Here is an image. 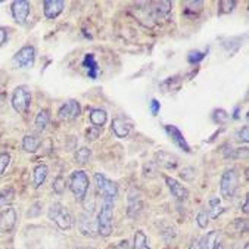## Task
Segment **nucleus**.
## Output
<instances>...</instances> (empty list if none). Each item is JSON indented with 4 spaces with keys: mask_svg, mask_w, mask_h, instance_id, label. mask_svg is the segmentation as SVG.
<instances>
[{
    "mask_svg": "<svg viewBox=\"0 0 249 249\" xmlns=\"http://www.w3.org/2000/svg\"><path fill=\"white\" fill-rule=\"evenodd\" d=\"M96 229L97 234L104 237L111 236L114 229V204L111 201H105L104 205L101 207V211H99L96 220Z\"/></svg>",
    "mask_w": 249,
    "mask_h": 249,
    "instance_id": "obj_1",
    "label": "nucleus"
},
{
    "mask_svg": "<svg viewBox=\"0 0 249 249\" xmlns=\"http://www.w3.org/2000/svg\"><path fill=\"white\" fill-rule=\"evenodd\" d=\"M47 217L51 221H53L61 230H70L74 226V220H72L70 210L65 205H62L61 202H55L51 205V208H49V211H47Z\"/></svg>",
    "mask_w": 249,
    "mask_h": 249,
    "instance_id": "obj_2",
    "label": "nucleus"
},
{
    "mask_svg": "<svg viewBox=\"0 0 249 249\" xmlns=\"http://www.w3.org/2000/svg\"><path fill=\"white\" fill-rule=\"evenodd\" d=\"M239 187V176L234 168H227L220 178V193L224 199H231Z\"/></svg>",
    "mask_w": 249,
    "mask_h": 249,
    "instance_id": "obj_3",
    "label": "nucleus"
},
{
    "mask_svg": "<svg viewBox=\"0 0 249 249\" xmlns=\"http://www.w3.org/2000/svg\"><path fill=\"white\" fill-rule=\"evenodd\" d=\"M70 189L77 201H83L89 190V176L83 170H77L70 176Z\"/></svg>",
    "mask_w": 249,
    "mask_h": 249,
    "instance_id": "obj_4",
    "label": "nucleus"
},
{
    "mask_svg": "<svg viewBox=\"0 0 249 249\" xmlns=\"http://www.w3.org/2000/svg\"><path fill=\"white\" fill-rule=\"evenodd\" d=\"M93 178H94V184H96L97 192L104 196L105 201H111L112 202L114 199L117 197V195H118V186H117V183L112 181V180H109L108 177H105L101 173H96Z\"/></svg>",
    "mask_w": 249,
    "mask_h": 249,
    "instance_id": "obj_5",
    "label": "nucleus"
},
{
    "mask_svg": "<svg viewBox=\"0 0 249 249\" xmlns=\"http://www.w3.org/2000/svg\"><path fill=\"white\" fill-rule=\"evenodd\" d=\"M31 105V90L28 86H18L12 94V108L18 114H25Z\"/></svg>",
    "mask_w": 249,
    "mask_h": 249,
    "instance_id": "obj_6",
    "label": "nucleus"
},
{
    "mask_svg": "<svg viewBox=\"0 0 249 249\" xmlns=\"http://www.w3.org/2000/svg\"><path fill=\"white\" fill-rule=\"evenodd\" d=\"M34 62H36V49L31 44L22 46L11 61L14 68H33Z\"/></svg>",
    "mask_w": 249,
    "mask_h": 249,
    "instance_id": "obj_7",
    "label": "nucleus"
},
{
    "mask_svg": "<svg viewBox=\"0 0 249 249\" xmlns=\"http://www.w3.org/2000/svg\"><path fill=\"white\" fill-rule=\"evenodd\" d=\"M11 12H12V18L17 24L22 25L27 22L28 15L31 12V5L27 0H15L11 5Z\"/></svg>",
    "mask_w": 249,
    "mask_h": 249,
    "instance_id": "obj_8",
    "label": "nucleus"
},
{
    "mask_svg": "<svg viewBox=\"0 0 249 249\" xmlns=\"http://www.w3.org/2000/svg\"><path fill=\"white\" fill-rule=\"evenodd\" d=\"M143 202H142V195L136 187H131L127 196V214L130 218H137L142 213Z\"/></svg>",
    "mask_w": 249,
    "mask_h": 249,
    "instance_id": "obj_9",
    "label": "nucleus"
},
{
    "mask_svg": "<svg viewBox=\"0 0 249 249\" xmlns=\"http://www.w3.org/2000/svg\"><path fill=\"white\" fill-rule=\"evenodd\" d=\"M165 184H167V187L170 189V192H171V195L174 196L176 201H178V202H186L187 199H189V190H187L178 180H176V178L167 176V177H165Z\"/></svg>",
    "mask_w": 249,
    "mask_h": 249,
    "instance_id": "obj_10",
    "label": "nucleus"
},
{
    "mask_svg": "<svg viewBox=\"0 0 249 249\" xmlns=\"http://www.w3.org/2000/svg\"><path fill=\"white\" fill-rule=\"evenodd\" d=\"M80 114H81V107H80V104L77 101H74V99H71V101L65 102L59 108V111H58V117L61 120H65V121H72Z\"/></svg>",
    "mask_w": 249,
    "mask_h": 249,
    "instance_id": "obj_11",
    "label": "nucleus"
},
{
    "mask_svg": "<svg viewBox=\"0 0 249 249\" xmlns=\"http://www.w3.org/2000/svg\"><path fill=\"white\" fill-rule=\"evenodd\" d=\"M15 224H17V213L11 205H8L2 213H0V230L5 233H9L14 230Z\"/></svg>",
    "mask_w": 249,
    "mask_h": 249,
    "instance_id": "obj_12",
    "label": "nucleus"
},
{
    "mask_svg": "<svg viewBox=\"0 0 249 249\" xmlns=\"http://www.w3.org/2000/svg\"><path fill=\"white\" fill-rule=\"evenodd\" d=\"M65 8V2L62 0H44L43 2V12L47 19H55L58 18Z\"/></svg>",
    "mask_w": 249,
    "mask_h": 249,
    "instance_id": "obj_13",
    "label": "nucleus"
},
{
    "mask_svg": "<svg viewBox=\"0 0 249 249\" xmlns=\"http://www.w3.org/2000/svg\"><path fill=\"white\" fill-rule=\"evenodd\" d=\"M165 131H167L168 137L173 140V143H174L177 147H180L181 151H184V152H187V154L190 152V146H189L187 140L184 139L183 133H181L176 125H171V124L165 125Z\"/></svg>",
    "mask_w": 249,
    "mask_h": 249,
    "instance_id": "obj_14",
    "label": "nucleus"
},
{
    "mask_svg": "<svg viewBox=\"0 0 249 249\" xmlns=\"http://www.w3.org/2000/svg\"><path fill=\"white\" fill-rule=\"evenodd\" d=\"M221 231L213 230L208 231L202 239H199V249H217L220 246Z\"/></svg>",
    "mask_w": 249,
    "mask_h": 249,
    "instance_id": "obj_15",
    "label": "nucleus"
},
{
    "mask_svg": "<svg viewBox=\"0 0 249 249\" xmlns=\"http://www.w3.org/2000/svg\"><path fill=\"white\" fill-rule=\"evenodd\" d=\"M111 128H112L115 137H118V139H125L131 133V124L128 121H125L124 118H115V120H112Z\"/></svg>",
    "mask_w": 249,
    "mask_h": 249,
    "instance_id": "obj_16",
    "label": "nucleus"
},
{
    "mask_svg": "<svg viewBox=\"0 0 249 249\" xmlns=\"http://www.w3.org/2000/svg\"><path fill=\"white\" fill-rule=\"evenodd\" d=\"M155 162L160 167H164L167 170H174L178 165V158L176 155L168 154V152H157L155 154Z\"/></svg>",
    "mask_w": 249,
    "mask_h": 249,
    "instance_id": "obj_17",
    "label": "nucleus"
},
{
    "mask_svg": "<svg viewBox=\"0 0 249 249\" xmlns=\"http://www.w3.org/2000/svg\"><path fill=\"white\" fill-rule=\"evenodd\" d=\"M152 6H155V8H151L152 18L154 19H165L171 14L173 3L171 2H155V3H152Z\"/></svg>",
    "mask_w": 249,
    "mask_h": 249,
    "instance_id": "obj_18",
    "label": "nucleus"
},
{
    "mask_svg": "<svg viewBox=\"0 0 249 249\" xmlns=\"http://www.w3.org/2000/svg\"><path fill=\"white\" fill-rule=\"evenodd\" d=\"M78 227H80V231L84 234V236H89V237H94L97 234V229H96V223L91 220L90 215L87 214H83L80 217V221H78Z\"/></svg>",
    "mask_w": 249,
    "mask_h": 249,
    "instance_id": "obj_19",
    "label": "nucleus"
},
{
    "mask_svg": "<svg viewBox=\"0 0 249 249\" xmlns=\"http://www.w3.org/2000/svg\"><path fill=\"white\" fill-rule=\"evenodd\" d=\"M90 123L93 127L96 128H102L107 123H108V114L105 109H101V108H94L90 111Z\"/></svg>",
    "mask_w": 249,
    "mask_h": 249,
    "instance_id": "obj_20",
    "label": "nucleus"
},
{
    "mask_svg": "<svg viewBox=\"0 0 249 249\" xmlns=\"http://www.w3.org/2000/svg\"><path fill=\"white\" fill-rule=\"evenodd\" d=\"M83 67L86 68L89 78H91V80H96V78H97L99 67H97V62H96V58H94L93 53H87V55L84 56V59H83Z\"/></svg>",
    "mask_w": 249,
    "mask_h": 249,
    "instance_id": "obj_21",
    "label": "nucleus"
},
{
    "mask_svg": "<svg viewBox=\"0 0 249 249\" xmlns=\"http://www.w3.org/2000/svg\"><path fill=\"white\" fill-rule=\"evenodd\" d=\"M47 173H49V168L46 164H38L36 168H34V173H33V180H34V186L38 189L40 186H43V183L46 181L47 178Z\"/></svg>",
    "mask_w": 249,
    "mask_h": 249,
    "instance_id": "obj_22",
    "label": "nucleus"
},
{
    "mask_svg": "<svg viewBox=\"0 0 249 249\" xmlns=\"http://www.w3.org/2000/svg\"><path fill=\"white\" fill-rule=\"evenodd\" d=\"M49 121H51V111L49 109H41L37 115H36V120H34V125H36V130L37 131H44Z\"/></svg>",
    "mask_w": 249,
    "mask_h": 249,
    "instance_id": "obj_23",
    "label": "nucleus"
},
{
    "mask_svg": "<svg viewBox=\"0 0 249 249\" xmlns=\"http://www.w3.org/2000/svg\"><path fill=\"white\" fill-rule=\"evenodd\" d=\"M38 146H40V140L37 137L30 136V134L24 136V139H22V149H24L25 152L34 154L38 149Z\"/></svg>",
    "mask_w": 249,
    "mask_h": 249,
    "instance_id": "obj_24",
    "label": "nucleus"
},
{
    "mask_svg": "<svg viewBox=\"0 0 249 249\" xmlns=\"http://www.w3.org/2000/svg\"><path fill=\"white\" fill-rule=\"evenodd\" d=\"M75 162L77 164H80V165H86L90 160H91V151L89 147H86V146H83V147H80L78 151L75 152Z\"/></svg>",
    "mask_w": 249,
    "mask_h": 249,
    "instance_id": "obj_25",
    "label": "nucleus"
},
{
    "mask_svg": "<svg viewBox=\"0 0 249 249\" xmlns=\"http://www.w3.org/2000/svg\"><path fill=\"white\" fill-rule=\"evenodd\" d=\"M133 249H151L147 245V237L142 230H137L134 233V243H133Z\"/></svg>",
    "mask_w": 249,
    "mask_h": 249,
    "instance_id": "obj_26",
    "label": "nucleus"
},
{
    "mask_svg": "<svg viewBox=\"0 0 249 249\" xmlns=\"http://www.w3.org/2000/svg\"><path fill=\"white\" fill-rule=\"evenodd\" d=\"M14 196H15V192L11 187L0 190V207H2V205H6L8 207L14 201Z\"/></svg>",
    "mask_w": 249,
    "mask_h": 249,
    "instance_id": "obj_27",
    "label": "nucleus"
},
{
    "mask_svg": "<svg viewBox=\"0 0 249 249\" xmlns=\"http://www.w3.org/2000/svg\"><path fill=\"white\" fill-rule=\"evenodd\" d=\"M236 6V2L234 0H221L218 3V14L220 15H224V14H230Z\"/></svg>",
    "mask_w": 249,
    "mask_h": 249,
    "instance_id": "obj_28",
    "label": "nucleus"
},
{
    "mask_svg": "<svg viewBox=\"0 0 249 249\" xmlns=\"http://www.w3.org/2000/svg\"><path fill=\"white\" fill-rule=\"evenodd\" d=\"M196 223H197V226L201 227V229H207L208 224H210V214H208V211H205V210L199 211L197 215H196Z\"/></svg>",
    "mask_w": 249,
    "mask_h": 249,
    "instance_id": "obj_29",
    "label": "nucleus"
},
{
    "mask_svg": "<svg viewBox=\"0 0 249 249\" xmlns=\"http://www.w3.org/2000/svg\"><path fill=\"white\" fill-rule=\"evenodd\" d=\"M205 52H199V51H193L187 55V62L189 64H199L204 58H205Z\"/></svg>",
    "mask_w": 249,
    "mask_h": 249,
    "instance_id": "obj_30",
    "label": "nucleus"
},
{
    "mask_svg": "<svg viewBox=\"0 0 249 249\" xmlns=\"http://www.w3.org/2000/svg\"><path fill=\"white\" fill-rule=\"evenodd\" d=\"M52 187H53V192H55L56 195H62V193L65 192V180H64V177H62V176H58V177L55 178Z\"/></svg>",
    "mask_w": 249,
    "mask_h": 249,
    "instance_id": "obj_31",
    "label": "nucleus"
},
{
    "mask_svg": "<svg viewBox=\"0 0 249 249\" xmlns=\"http://www.w3.org/2000/svg\"><path fill=\"white\" fill-rule=\"evenodd\" d=\"M11 164V155L9 154H2L0 155V174H3L6 168Z\"/></svg>",
    "mask_w": 249,
    "mask_h": 249,
    "instance_id": "obj_32",
    "label": "nucleus"
},
{
    "mask_svg": "<svg viewBox=\"0 0 249 249\" xmlns=\"http://www.w3.org/2000/svg\"><path fill=\"white\" fill-rule=\"evenodd\" d=\"M236 140L248 143V140H249V128H248V125H245L243 128H240V130L236 133Z\"/></svg>",
    "mask_w": 249,
    "mask_h": 249,
    "instance_id": "obj_33",
    "label": "nucleus"
},
{
    "mask_svg": "<svg viewBox=\"0 0 249 249\" xmlns=\"http://www.w3.org/2000/svg\"><path fill=\"white\" fill-rule=\"evenodd\" d=\"M227 118H229V114L226 111H223V109H218V111L214 112V120L217 123H226Z\"/></svg>",
    "mask_w": 249,
    "mask_h": 249,
    "instance_id": "obj_34",
    "label": "nucleus"
},
{
    "mask_svg": "<svg viewBox=\"0 0 249 249\" xmlns=\"http://www.w3.org/2000/svg\"><path fill=\"white\" fill-rule=\"evenodd\" d=\"M8 36H9V30L5 27H0V47H2L3 44H6Z\"/></svg>",
    "mask_w": 249,
    "mask_h": 249,
    "instance_id": "obj_35",
    "label": "nucleus"
},
{
    "mask_svg": "<svg viewBox=\"0 0 249 249\" xmlns=\"http://www.w3.org/2000/svg\"><path fill=\"white\" fill-rule=\"evenodd\" d=\"M160 109H161V104L157 101V99H152V101H151V114L152 115H158Z\"/></svg>",
    "mask_w": 249,
    "mask_h": 249,
    "instance_id": "obj_36",
    "label": "nucleus"
},
{
    "mask_svg": "<svg viewBox=\"0 0 249 249\" xmlns=\"http://www.w3.org/2000/svg\"><path fill=\"white\" fill-rule=\"evenodd\" d=\"M115 249H133V246L128 243V240L124 239V240H121V242L115 246Z\"/></svg>",
    "mask_w": 249,
    "mask_h": 249,
    "instance_id": "obj_37",
    "label": "nucleus"
},
{
    "mask_svg": "<svg viewBox=\"0 0 249 249\" xmlns=\"http://www.w3.org/2000/svg\"><path fill=\"white\" fill-rule=\"evenodd\" d=\"M248 201H249V199H248V196H246V197H245V201H243V208H242L245 214H248V213H249V208H248Z\"/></svg>",
    "mask_w": 249,
    "mask_h": 249,
    "instance_id": "obj_38",
    "label": "nucleus"
},
{
    "mask_svg": "<svg viewBox=\"0 0 249 249\" xmlns=\"http://www.w3.org/2000/svg\"><path fill=\"white\" fill-rule=\"evenodd\" d=\"M189 249H199V240L196 239V240H193L192 242V245L189 246Z\"/></svg>",
    "mask_w": 249,
    "mask_h": 249,
    "instance_id": "obj_39",
    "label": "nucleus"
},
{
    "mask_svg": "<svg viewBox=\"0 0 249 249\" xmlns=\"http://www.w3.org/2000/svg\"><path fill=\"white\" fill-rule=\"evenodd\" d=\"M77 249H94V248H91V246H80Z\"/></svg>",
    "mask_w": 249,
    "mask_h": 249,
    "instance_id": "obj_40",
    "label": "nucleus"
},
{
    "mask_svg": "<svg viewBox=\"0 0 249 249\" xmlns=\"http://www.w3.org/2000/svg\"><path fill=\"white\" fill-rule=\"evenodd\" d=\"M243 249H249V245H248V243H246V245H245V248H243Z\"/></svg>",
    "mask_w": 249,
    "mask_h": 249,
    "instance_id": "obj_41",
    "label": "nucleus"
},
{
    "mask_svg": "<svg viewBox=\"0 0 249 249\" xmlns=\"http://www.w3.org/2000/svg\"><path fill=\"white\" fill-rule=\"evenodd\" d=\"M217 249H224V248H223V246H221V245H220V246H218V248H217Z\"/></svg>",
    "mask_w": 249,
    "mask_h": 249,
    "instance_id": "obj_42",
    "label": "nucleus"
}]
</instances>
